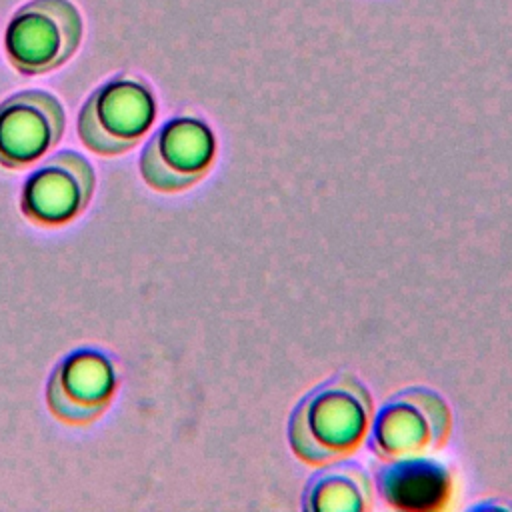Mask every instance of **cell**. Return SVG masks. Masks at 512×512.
<instances>
[{"label":"cell","instance_id":"6da1fadb","mask_svg":"<svg viewBox=\"0 0 512 512\" xmlns=\"http://www.w3.org/2000/svg\"><path fill=\"white\" fill-rule=\"evenodd\" d=\"M370 418V396L352 376H336L320 384L296 408L290 422L294 452L324 464L350 452L362 438Z\"/></svg>","mask_w":512,"mask_h":512},{"label":"cell","instance_id":"7a4b0ae2","mask_svg":"<svg viewBox=\"0 0 512 512\" xmlns=\"http://www.w3.org/2000/svg\"><path fill=\"white\" fill-rule=\"evenodd\" d=\"M154 118L156 98L148 80L118 72L100 84L80 108L78 138L100 156H116L134 148Z\"/></svg>","mask_w":512,"mask_h":512},{"label":"cell","instance_id":"3957f363","mask_svg":"<svg viewBox=\"0 0 512 512\" xmlns=\"http://www.w3.org/2000/svg\"><path fill=\"white\" fill-rule=\"evenodd\" d=\"M82 36L84 20L70 0H30L8 22L4 52L22 76H40L68 62Z\"/></svg>","mask_w":512,"mask_h":512},{"label":"cell","instance_id":"277c9868","mask_svg":"<svg viewBox=\"0 0 512 512\" xmlns=\"http://www.w3.org/2000/svg\"><path fill=\"white\" fill-rule=\"evenodd\" d=\"M216 140L210 126L194 114L166 120L140 156L144 182L158 192H180L196 184L212 166Z\"/></svg>","mask_w":512,"mask_h":512},{"label":"cell","instance_id":"5b68a950","mask_svg":"<svg viewBox=\"0 0 512 512\" xmlns=\"http://www.w3.org/2000/svg\"><path fill=\"white\" fill-rule=\"evenodd\" d=\"M118 382L120 368L112 356L96 348H78L52 370L46 404L66 424H88L110 406Z\"/></svg>","mask_w":512,"mask_h":512},{"label":"cell","instance_id":"8992f818","mask_svg":"<svg viewBox=\"0 0 512 512\" xmlns=\"http://www.w3.org/2000/svg\"><path fill=\"white\" fill-rule=\"evenodd\" d=\"M96 186L92 164L78 152L48 156L22 184L20 210L38 226H64L88 206Z\"/></svg>","mask_w":512,"mask_h":512},{"label":"cell","instance_id":"52a82bcc","mask_svg":"<svg viewBox=\"0 0 512 512\" xmlns=\"http://www.w3.org/2000/svg\"><path fill=\"white\" fill-rule=\"evenodd\" d=\"M66 128L60 100L44 90H22L0 104V166L22 170L42 160Z\"/></svg>","mask_w":512,"mask_h":512},{"label":"cell","instance_id":"ba28073f","mask_svg":"<svg viewBox=\"0 0 512 512\" xmlns=\"http://www.w3.org/2000/svg\"><path fill=\"white\" fill-rule=\"evenodd\" d=\"M448 428L450 414L440 396L428 390H408L380 408L370 444L380 456H410L438 448Z\"/></svg>","mask_w":512,"mask_h":512},{"label":"cell","instance_id":"9c48e42d","mask_svg":"<svg viewBox=\"0 0 512 512\" xmlns=\"http://www.w3.org/2000/svg\"><path fill=\"white\" fill-rule=\"evenodd\" d=\"M378 492L398 510H434L450 492V474L444 466L424 458L394 460L378 470Z\"/></svg>","mask_w":512,"mask_h":512},{"label":"cell","instance_id":"30bf717a","mask_svg":"<svg viewBox=\"0 0 512 512\" xmlns=\"http://www.w3.org/2000/svg\"><path fill=\"white\" fill-rule=\"evenodd\" d=\"M372 486L364 470L354 464H340L316 476L306 494L304 508L320 512H358L370 506Z\"/></svg>","mask_w":512,"mask_h":512}]
</instances>
